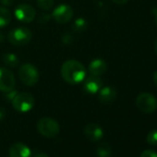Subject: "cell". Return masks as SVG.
I'll return each mask as SVG.
<instances>
[{"label":"cell","mask_w":157,"mask_h":157,"mask_svg":"<svg viewBox=\"0 0 157 157\" xmlns=\"http://www.w3.org/2000/svg\"><path fill=\"white\" fill-rule=\"evenodd\" d=\"M83 133L85 137L93 142L99 141L104 137L103 128L95 123H90L86 125L83 129Z\"/></svg>","instance_id":"11"},{"label":"cell","mask_w":157,"mask_h":157,"mask_svg":"<svg viewBox=\"0 0 157 157\" xmlns=\"http://www.w3.org/2000/svg\"><path fill=\"white\" fill-rule=\"evenodd\" d=\"M112 1L114 3L117 4V5H124V4H126L128 1V0H112Z\"/></svg>","instance_id":"26"},{"label":"cell","mask_w":157,"mask_h":157,"mask_svg":"<svg viewBox=\"0 0 157 157\" xmlns=\"http://www.w3.org/2000/svg\"><path fill=\"white\" fill-rule=\"evenodd\" d=\"M49 20H50V15L48 14H42L39 17V21L41 23H46Z\"/></svg>","instance_id":"23"},{"label":"cell","mask_w":157,"mask_h":157,"mask_svg":"<svg viewBox=\"0 0 157 157\" xmlns=\"http://www.w3.org/2000/svg\"><path fill=\"white\" fill-rule=\"evenodd\" d=\"M5 115H6L5 110L3 108H0V120H2L5 117Z\"/></svg>","instance_id":"28"},{"label":"cell","mask_w":157,"mask_h":157,"mask_svg":"<svg viewBox=\"0 0 157 157\" xmlns=\"http://www.w3.org/2000/svg\"><path fill=\"white\" fill-rule=\"evenodd\" d=\"M88 28V22L83 18H78L72 24V30L76 33L85 32Z\"/></svg>","instance_id":"17"},{"label":"cell","mask_w":157,"mask_h":157,"mask_svg":"<svg viewBox=\"0 0 157 157\" xmlns=\"http://www.w3.org/2000/svg\"><path fill=\"white\" fill-rule=\"evenodd\" d=\"M3 62L4 64L10 67V68H15V67H18L19 65H20V59L19 57L15 55V54H12V53H7L3 56Z\"/></svg>","instance_id":"15"},{"label":"cell","mask_w":157,"mask_h":157,"mask_svg":"<svg viewBox=\"0 0 157 157\" xmlns=\"http://www.w3.org/2000/svg\"><path fill=\"white\" fill-rule=\"evenodd\" d=\"M117 98V91L114 87L105 86L102 87L98 92V99L101 103L105 105H109L113 103Z\"/></svg>","instance_id":"14"},{"label":"cell","mask_w":157,"mask_h":157,"mask_svg":"<svg viewBox=\"0 0 157 157\" xmlns=\"http://www.w3.org/2000/svg\"><path fill=\"white\" fill-rule=\"evenodd\" d=\"M14 2V0H0V3L3 6H10Z\"/></svg>","instance_id":"25"},{"label":"cell","mask_w":157,"mask_h":157,"mask_svg":"<svg viewBox=\"0 0 157 157\" xmlns=\"http://www.w3.org/2000/svg\"><path fill=\"white\" fill-rule=\"evenodd\" d=\"M82 82H83V90L90 94H97L103 87V81L98 76L91 75L86 78H84V81Z\"/></svg>","instance_id":"10"},{"label":"cell","mask_w":157,"mask_h":157,"mask_svg":"<svg viewBox=\"0 0 157 157\" xmlns=\"http://www.w3.org/2000/svg\"><path fill=\"white\" fill-rule=\"evenodd\" d=\"M152 12H153V14H154V16H155V20H156V24H157V9H154Z\"/></svg>","instance_id":"31"},{"label":"cell","mask_w":157,"mask_h":157,"mask_svg":"<svg viewBox=\"0 0 157 157\" xmlns=\"http://www.w3.org/2000/svg\"><path fill=\"white\" fill-rule=\"evenodd\" d=\"M37 6L43 10H49L54 6V0H37Z\"/></svg>","instance_id":"19"},{"label":"cell","mask_w":157,"mask_h":157,"mask_svg":"<svg viewBox=\"0 0 157 157\" xmlns=\"http://www.w3.org/2000/svg\"><path fill=\"white\" fill-rule=\"evenodd\" d=\"M15 84L14 74L6 67H0V92L8 93L14 89Z\"/></svg>","instance_id":"9"},{"label":"cell","mask_w":157,"mask_h":157,"mask_svg":"<svg viewBox=\"0 0 157 157\" xmlns=\"http://www.w3.org/2000/svg\"><path fill=\"white\" fill-rule=\"evenodd\" d=\"M152 80H153V83H154V84H155V86L157 87V70L153 73Z\"/></svg>","instance_id":"27"},{"label":"cell","mask_w":157,"mask_h":157,"mask_svg":"<svg viewBox=\"0 0 157 157\" xmlns=\"http://www.w3.org/2000/svg\"><path fill=\"white\" fill-rule=\"evenodd\" d=\"M140 157H157V152L152 150H145L141 152Z\"/></svg>","instance_id":"21"},{"label":"cell","mask_w":157,"mask_h":157,"mask_svg":"<svg viewBox=\"0 0 157 157\" xmlns=\"http://www.w3.org/2000/svg\"><path fill=\"white\" fill-rule=\"evenodd\" d=\"M6 94H6L7 99L10 100V101H12V100H13V98L18 94L17 91H15L14 89H13V90H11V91H10V92H8V93H6Z\"/></svg>","instance_id":"22"},{"label":"cell","mask_w":157,"mask_h":157,"mask_svg":"<svg viewBox=\"0 0 157 157\" xmlns=\"http://www.w3.org/2000/svg\"><path fill=\"white\" fill-rule=\"evenodd\" d=\"M11 102L13 108L20 113H27L31 111L35 104L33 96L28 93L18 94Z\"/></svg>","instance_id":"6"},{"label":"cell","mask_w":157,"mask_h":157,"mask_svg":"<svg viewBox=\"0 0 157 157\" xmlns=\"http://www.w3.org/2000/svg\"><path fill=\"white\" fill-rule=\"evenodd\" d=\"M4 39H5V37H4V34L0 32V44L1 43H3V41H4Z\"/></svg>","instance_id":"30"},{"label":"cell","mask_w":157,"mask_h":157,"mask_svg":"<svg viewBox=\"0 0 157 157\" xmlns=\"http://www.w3.org/2000/svg\"><path fill=\"white\" fill-rule=\"evenodd\" d=\"M88 70L91 73V75L100 77L106 72L107 64L102 58H95L90 62L89 67H88Z\"/></svg>","instance_id":"13"},{"label":"cell","mask_w":157,"mask_h":157,"mask_svg":"<svg viewBox=\"0 0 157 157\" xmlns=\"http://www.w3.org/2000/svg\"><path fill=\"white\" fill-rule=\"evenodd\" d=\"M19 77L24 85L32 87L34 86L39 81V71L33 64L26 63L20 67Z\"/></svg>","instance_id":"3"},{"label":"cell","mask_w":157,"mask_h":157,"mask_svg":"<svg viewBox=\"0 0 157 157\" xmlns=\"http://www.w3.org/2000/svg\"><path fill=\"white\" fill-rule=\"evenodd\" d=\"M11 21V13L4 7H0V28L7 26Z\"/></svg>","instance_id":"16"},{"label":"cell","mask_w":157,"mask_h":157,"mask_svg":"<svg viewBox=\"0 0 157 157\" xmlns=\"http://www.w3.org/2000/svg\"><path fill=\"white\" fill-rule=\"evenodd\" d=\"M10 157H32L31 149L22 142H16L12 144L9 150Z\"/></svg>","instance_id":"12"},{"label":"cell","mask_w":157,"mask_h":157,"mask_svg":"<svg viewBox=\"0 0 157 157\" xmlns=\"http://www.w3.org/2000/svg\"><path fill=\"white\" fill-rule=\"evenodd\" d=\"M72 37H73V36H72L70 33H66V34L63 36L62 41H63V43H64V44H70V43H71V41H69V38H72Z\"/></svg>","instance_id":"24"},{"label":"cell","mask_w":157,"mask_h":157,"mask_svg":"<svg viewBox=\"0 0 157 157\" xmlns=\"http://www.w3.org/2000/svg\"><path fill=\"white\" fill-rule=\"evenodd\" d=\"M147 142L151 146L157 145V129H152L148 133Z\"/></svg>","instance_id":"20"},{"label":"cell","mask_w":157,"mask_h":157,"mask_svg":"<svg viewBox=\"0 0 157 157\" xmlns=\"http://www.w3.org/2000/svg\"><path fill=\"white\" fill-rule=\"evenodd\" d=\"M14 14L16 18L21 21L24 23L32 22L36 16V10L34 8L28 4H20L17 6Z\"/></svg>","instance_id":"8"},{"label":"cell","mask_w":157,"mask_h":157,"mask_svg":"<svg viewBox=\"0 0 157 157\" xmlns=\"http://www.w3.org/2000/svg\"><path fill=\"white\" fill-rule=\"evenodd\" d=\"M33 157H49L46 153H43V152H41V153H37V154H35Z\"/></svg>","instance_id":"29"},{"label":"cell","mask_w":157,"mask_h":157,"mask_svg":"<svg viewBox=\"0 0 157 157\" xmlns=\"http://www.w3.org/2000/svg\"><path fill=\"white\" fill-rule=\"evenodd\" d=\"M32 32L26 27H19L12 29L9 34L8 39L10 43L15 46H23L29 44L32 40Z\"/></svg>","instance_id":"4"},{"label":"cell","mask_w":157,"mask_h":157,"mask_svg":"<svg viewBox=\"0 0 157 157\" xmlns=\"http://www.w3.org/2000/svg\"><path fill=\"white\" fill-rule=\"evenodd\" d=\"M73 14H74V10L69 5L61 4L53 10L52 17L56 22L60 24H65L72 19Z\"/></svg>","instance_id":"7"},{"label":"cell","mask_w":157,"mask_h":157,"mask_svg":"<svg viewBox=\"0 0 157 157\" xmlns=\"http://www.w3.org/2000/svg\"><path fill=\"white\" fill-rule=\"evenodd\" d=\"M135 104L138 109L145 114L153 113L157 109V99L149 93L139 94L135 100Z\"/></svg>","instance_id":"5"},{"label":"cell","mask_w":157,"mask_h":157,"mask_svg":"<svg viewBox=\"0 0 157 157\" xmlns=\"http://www.w3.org/2000/svg\"><path fill=\"white\" fill-rule=\"evenodd\" d=\"M96 152L99 157H110L111 153H112V150L108 143L103 142L97 147Z\"/></svg>","instance_id":"18"},{"label":"cell","mask_w":157,"mask_h":157,"mask_svg":"<svg viewBox=\"0 0 157 157\" xmlns=\"http://www.w3.org/2000/svg\"><path fill=\"white\" fill-rule=\"evenodd\" d=\"M154 49H155L156 54H157V39H156V40H155V42H154Z\"/></svg>","instance_id":"32"},{"label":"cell","mask_w":157,"mask_h":157,"mask_svg":"<svg viewBox=\"0 0 157 157\" xmlns=\"http://www.w3.org/2000/svg\"><path fill=\"white\" fill-rule=\"evenodd\" d=\"M60 72L63 80L72 85L82 82L86 77V69L84 66L81 62L74 59L64 62Z\"/></svg>","instance_id":"1"},{"label":"cell","mask_w":157,"mask_h":157,"mask_svg":"<svg viewBox=\"0 0 157 157\" xmlns=\"http://www.w3.org/2000/svg\"><path fill=\"white\" fill-rule=\"evenodd\" d=\"M38 132L48 139L55 138L60 132V127L56 120L51 117H42L37 123Z\"/></svg>","instance_id":"2"}]
</instances>
